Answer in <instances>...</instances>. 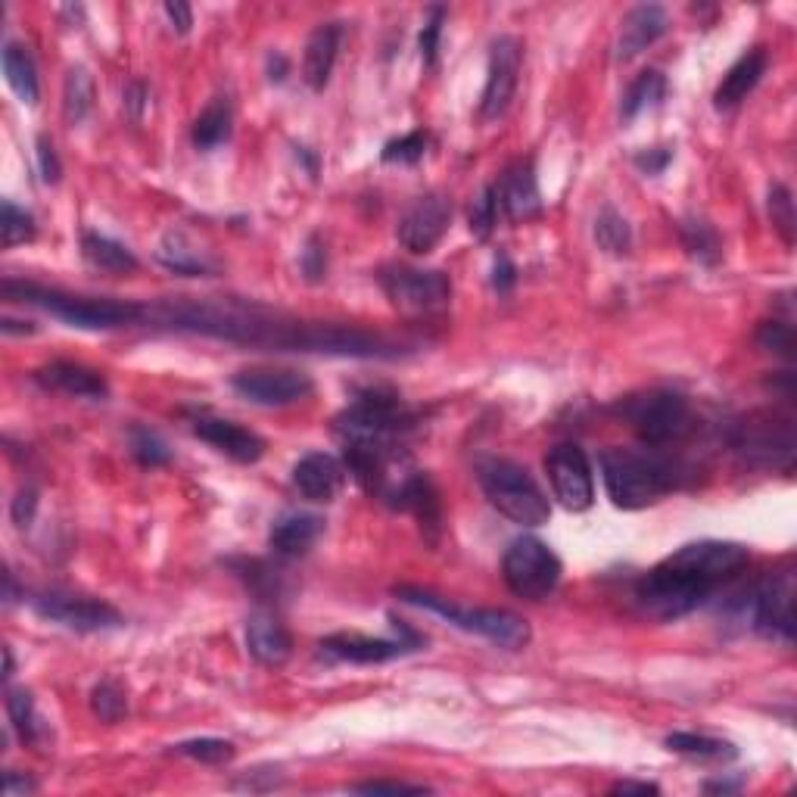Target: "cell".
I'll list each match as a JSON object with an SVG mask.
<instances>
[{"label":"cell","instance_id":"44dd1931","mask_svg":"<svg viewBox=\"0 0 797 797\" xmlns=\"http://www.w3.org/2000/svg\"><path fill=\"white\" fill-rule=\"evenodd\" d=\"M670 32V17L657 3H642L629 10L623 19L621 37H617V60H633L642 51H648L655 41Z\"/></svg>","mask_w":797,"mask_h":797},{"label":"cell","instance_id":"1f68e13d","mask_svg":"<svg viewBox=\"0 0 797 797\" xmlns=\"http://www.w3.org/2000/svg\"><path fill=\"white\" fill-rule=\"evenodd\" d=\"M230 138V104L225 97H215L209 107L200 112L194 122V143L200 150H215Z\"/></svg>","mask_w":797,"mask_h":797},{"label":"cell","instance_id":"2e32d148","mask_svg":"<svg viewBox=\"0 0 797 797\" xmlns=\"http://www.w3.org/2000/svg\"><path fill=\"white\" fill-rule=\"evenodd\" d=\"M452 222V203L445 194H427L418 196L402 215L399 222V244L414 252V256H427L430 249H437V244L445 237Z\"/></svg>","mask_w":797,"mask_h":797},{"label":"cell","instance_id":"f35d334b","mask_svg":"<svg viewBox=\"0 0 797 797\" xmlns=\"http://www.w3.org/2000/svg\"><path fill=\"white\" fill-rule=\"evenodd\" d=\"M160 262L169 271H175V274H206L209 268L203 262V256H196L194 249L184 247V240L181 237H169L165 244L160 247Z\"/></svg>","mask_w":797,"mask_h":797},{"label":"cell","instance_id":"ffe728a7","mask_svg":"<svg viewBox=\"0 0 797 797\" xmlns=\"http://www.w3.org/2000/svg\"><path fill=\"white\" fill-rule=\"evenodd\" d=\"M346 471L327 452H309L293 467V483L309 502H334L343 489Z\"/></svg>","mask_w":797,"mask_h":797},{"label":"cell","instance_id":"d4e9b609","mask_svg":"<svg viewBox=\"0 0 797 797\" xmlns=\"http://www.w3.org/2000/svg\"><path fill=\"white\" fill-rule=\"evenodd\" d=\"M37 384L51 387V390L69 392V396H82V399H107L109 384L107 377L94 368L75 365V362H51L35 374Z\"/></svg>","mask_w":797,"mask_h":797},{"label":"cell","instance_id":"e575fe53","mask_svg":"<svg viewBox=\"0 0 797 797\" xmlns=\"http://www.w3.org/2000/svg\"><path fill=\"white\" fill-rule=\"evenodd\" d=\"M595 240L604 252L611 256H626L629 247H633V230H629V222L623 218L617 209H602V215L595 218Z\"/></svg>","mask_w":797,"mask_h":797},{"label":"cell","instance_id":"4fadbf2b","mask_svg":"<svg viewBox=\"0 0 797 797\" xmlns=\"http://www.w3.org/2000/svg\"><path fill=\"white\" fill-rule=\"evenodd\" d=\"M795 573L766 577L751 595V623L761 636L795 642Z\"/></svg>","mask_w":797,"mask_h":797},{"label":"cell","instance_id":"816d5d0a","mask_svg":"<svg viewBox=\"0 0 797 797\" xmlns=\"http://www.w3.org/2000/svg\"><path fill=\"white\" fill-rule=\"evenodd\" d=\"M35 508H37L35 489H22L17 496V502H13V520H17V527H29L32 517H35Z\"/></svg>","mask_w":797,"mask_h":797},{"label":"cell","instance_id":"f907efd6","mask_svg":"<svg viewBox=\"0 0 797 797\" xmlns=\"http://www.w3.org/2000/svg\"><path fill=\"white\" fill-rule=\"evenodd\" d=\"M514 281H517V268H514V262L508 259V252H498L496 266H493V287H496L498 293H508Z\"/></svg>","mask_w":797,"mask_h":797},{"label":"cell","instance_id":"f546056e","mask_svg":"<svg viewBox=\"0 0 797 797\" xmlns=\"http://www.w3.org/2000/svg\"><path fill=\"white\" fill-rule=\"evenodd\" d=\"M7 713H10V720H13V729L19 732V739L25 744H44L47 739V726H44V720L37 717L35 710V701H32V694L25 689H10L7 691Z\"/></svg>","mask_w":797,"mask_h":797},{"label":"cell","instance_id":"db71d44e","mask_svg":"<svg viewBox=\"0 0 797 797\" xmlns=\"http://www.w3.org/2000/svg\"><path fill=\"white\" fill-rule=\"evenodd\" d=\"M660 788L651 785V782H617L611 788V795H657Z\"/></svg>","mask_w":797,"mask_h":797},{"label":"cell","instance_id":"9f6ffc18","mask_svg":"<svg viewBox=\"0 0 797 797\" xmlns=\"http://www.w3.org/2000/svg\"><path fill=\"white\" fill-rule=\"evenodd\" d=\"M268 78L271 82H284V75H287V60L281 54H274V56H268Z\"/></svg>","mask_w":797,"mask_h":797},{"label":"cell","instance_id":"8992f818","mask_svg":"<svg viewBox=\"0 0 797 797\" xmlns=\"http://www.w3.org/2000/svg\"><path fill=\"white\" fill-rule=\"evenodd\" d=\"M713 592H717L713 585L691 577L689 570H679L667 561H660L655 570H648V577H642L636 599L642 604V611L657 617V621H679L691 611H698Z\"/></svg>","mask_w":797,"mask_h":797},{"label":"cell","instance_id":"91938a15","mask_svg":"<svg viewBox=\"0 0 797 797\" xmlns=\"http://www.w3.org/2000/svg\"><path fill=\"white\" fill-rule=\"evenodd\" d=\"M3 657H7V667H3V679H10V676H13V651H10V648H3Z\"/></svg>","mask_w":797,"mask_h":797},{"label":"cell","instance_id":"ab89813d","mask_svg":"<svg viewBox=\"0 0 797 797\" xmlns=\"http://www.w3.org/2000/svg\"><path fill=\"white\" fill-rule=\"evenodd\" d=\"M769 218H773V228L779 230V237L795 247V200H791V191L785 184H773L769 187Z\"/></svg>","mask_w":797,"mask_h":797},{"label":"cell","instance_id":"8d00e7d4","mask_svg":"<svg viewBox=\"0 0 797 797\" xmlns=\"http://www.w3.org/2000/svg\"><path fill=\"white\" fill-rule=\"evenodd\" d=\"M0 237H3V247L29 244V240L35 237V218H32V213L19 209L13 200H3V213H0Z\"/></svg>","mask_w":797,"mask_h":797},{"label":"cell","instance_id":"c3c4849f","mask_svg":"<svg viewBox=\"0 0 797 797\" xmlns=\"http://www.w3.org/2000/svg\"><path fill=\"white\" fill-rule=\"evenodd\" d=\"M674 160V150L670 147H655V150H642L636 153V165L645 175H660Z\"/></svg>","mask_w":797,"mask_h":797},{"label":"cell","instance_id":"7bdbcfd3","mask_svg":"<svg viewBox=\"0 0 797 797\" xmlns=\"http://www.w3.org/2000/svg\"><path fill=\"white\" fill-rule=\"evenodd\" d=\"M757 343L766 353L795 358V327L785 324V321H763L761 331H757Z\"/></svg>","mask_w":797,"mask_h":797},{"label":"cell","instance_id":"7dc6e473","mask_svg":"<svg viewBox=\"0 0 797 797\" xmlns=\"http://www.w3.org/2000/svg\"><path fill=\"white\" fill-rule=\"evenodd\" d=\"M362 795H427V785H406V782H362L355 785Z\"/></svg>","mask_w":797,"mask_h":797},{"label":"cell","instance_id":"ba28073f","mask_svg":"<svg viewBox=\"0 0 797 797\" xmlns=\"http://www.w3.org/2000/svg\"><path fill=\"white\" fill-rule=\"evenodd\" d=\"M380 287L406 315H433L452 300V281L445 271L390 266L380 271Z\"/></svg>","mask_w":797,"mask_h":797},{"label":"cell","instance_id":"d590c367","mask_svg":"<svg viewBox=\"0 0 797 797\" xmlns=\"http://www.w3.org/2000/svg\"><path fill=\"white\" fill-rule=\"evenodd\" d=\"M128 443H131V455L141 461L143 467H162V464L172 461V449H169V443L162 440L157 430H150V427L141 424L131 427Z\"/></svg>","mask_w":797,"mask_h":797},{"label":"cell","instance_id":"6da1fadb","mask_svg":"<svg viewBox=\"0 0 797 797\" xmlns=\"http://www.w3.org/2000/svg\"><path fill=\"white\" fill-rule=\"evenodd\" d=\"M602 477L611 502L623 511L657 505L676 486V467L660 455L636 449H604Z\"/></svg>","mask_w":797,"mask_h":797},{"label":"cell","instance_id":"bcb514c9","mask_svg":"<svg viewBox=\"0 0 797 797\" xmlns=\"http://www.w3.org/2000/svg\"><path fill=\"white\" fill-rule=\"evenodd\" d=\"M302 274H305V281H312V284H319L324 281V274H327V252L321 247L319 237H309V244L302 249Z\"/></svg>","mask_w":797,"mask_h":797},{"label":"cell","instance_id":"9a60e30c","mask_svg":"<svg viewBox=\"0 0 797 797\" xmlns=\"http://www.w3.org/2000/svg\"><path fill=\"white\" fill-rule=\"evenodd\" d=\"M520 63H524V44L517 37L502 35L493 41L486 88H483V100H480L483 119H498V116L508 112L517 85H520Z\"/></svg>","mask_w":797,"mask_h":797},{"label":"cell","instance_id":"4dcf8cb0","mask_svg":"<svg viewBox=\"0 0 797 797\" xmlns=\"http://www.w3.org/2000/svg\"><path fill=\"white\" fill-rule=\"evenodd\" d=\"M679 237H682V247L689 249L691 259H698L701 266H717L720 262V256H723L720 234L704 218H686L679 225Z\"/></svg>","mask_w":797,"mask_h":797},{"label":"cell","instance_id":"5bb4252c","mask_svg":"<svg viewBox=\"0 0 797 797\" xmlns=\"http://www.w3.org/2000/svg\"><path fill=\"white\" fill-rule=\"evenodd\" d=\"M230 387L256 406H293L315 390L309 374L290 368H247L230 377Z\"/></svg>","mask_w":797,"mask_h":797},{"label":"cell","instance_id":"603a6c76","mask_svg":"<svg viewBox=\"0 0 797 797\" xmlns=\"http://www.w3.org/2000/svg\"><path fill=\"white\" fill-rule=\"evenodd\" d=\"M247 648L259 664L281 667V664H287V657L293 655V638L274 614L256 611L247 621Z\"/></svg>","mask_w":797,"mask_h":797},{"label":"cell","instance_id":"681fc988","mask_svg":"<svg viewBox=\"0 0 797 797\" xmlns=\"http://www.w3.org/2000/svg\"><path fill=\"white\" fill-rule=\"evenodd\" d=\"M37 165H41V177L47 181V184H56L60 181V160H56V150L51 138H37Z\"/></svg>","mask_w":797,"mask_h":797},{"label":"cell","instance_id":"6f0895ef","mask_svg":"<svg viewBox=\"0 0 797 797\" xmlns=\"http://www.w3.org/2000/svg\"><path fill=\"white\" fill-rule=\"evenodd\" d=\"M143 94H147V90H143L141 85H131V88L125 90V100H128V107H134V116H141Z\"/></svg>","mask_w":797,"mask_h":797},{"label":"cell","instance_id":"ac0fdd59","mask_svg":"<svg viewBox=\"0 0 797 797\" xmlns=\"http://www.w3.org/2000/svg\"><path fill=\"white\" fill-rule=\"evenodd\" d=\"M194 433L209 443L215 452L228 455L237 464H256L266 455V440L259 433H252L237 421H225V418H196Z\"/></svg>","mask_w":797,"mask_h":797},{"label":"cell","instance_id":"7402d4cb","mask_svg":"<svg viewBox=\"0 0 797 797\" xmlns=\"http://www.w3.org/2000/svg\"><path fill=\"white\" fill-rule=\"evenodd\" d=\"M321 532H324V520H321L319 514L290 511L281 514V517L271 524L268 542H271V549L278 551L281 558H302V554H309L312 546L319 542Z\"/></svg>","mask_w":797,"mask_h":797},{"label":"cell","instance_id":"52a82bcc","mask_svg":"<svg viewBox=\"0 0 797 797\" xmlns=\"http://www.w3.org/2000/svg\"><path fill=\"white\" fill-rule=\"evenodd\" d=\"M502 573L514 595L527 602H542L561 583V558L536 536H520L514 539L505 558H502Z\"/></svg>","mask_w":797,"mask_h":797},{"label":"cell","instance_id":"836d02e7","mask_svg":"<svg viewBox=\"0 0 797 797\" xmlns=\"http://www.w3.org/2000/svg\"><path fill=\"white\" fill-rule=\"evenodd\" d=\"M94 107V78L88 75V69H69L66 75V90H63V116L66 122L75 125L82 122L85 116Z\"/></svg>","mask_w":797,"mask_h":797},{"label":"cell","instance_id":"277c9868","mask_svg":"<svg viewBox=\"0 0 797 797\" xmlns=\"http://www.w3.org/2000/svg\"><path fill=\"white\" fill-rule=\"evenodd\" d=\"M396 595L402 602L414 604V607H424V611H433L440 614L449 623H455L459 629H467V633H477V636L489 638L493 645L498 648H508V651H520L530 645V623L524 617H517L511 611H502V607H459L452 604L443 595H433L427 589H414V585H399Z\"/></svg>","mask_w":797,"mask_h":797},{"label":"cell","instance_id":"9c48e42d","mask_svg":"<svg viewBox=\"0 0 797 797\" xmlns=\"http://www.w3.org/2000/svg\"><path fill=\"white\" fill-rule=\"evenodd\" d=\"M732 445L744 461L763 467H791L795 461V424L779 414H751L735 424Z\"/></svg>","mask_w":797,"mask_h":797},{"label":"cell","instance_id":"7c38bea8","mask_svg":"<svg viewBox=\"0 0 797 797\" xmlns=\"http://www.w3.org/2000/svg\"><path fill=\"white\" fill-rule=\"evenodd\" d=\"M546 471H549L554 498H558L568 511L580 514L592 508V502H595V480H592V464H589V459H585V452L580 445H554L549 452V459H546Z\"/></svg>","mask_w":797,"mask_h":797},{"label":"cell","instance_id":"f1b7e54d","mask_svg":"<svg viewBox=\"0 0 797 797\" xmlns=\"http://www.w3.org/2000/svg\"><path fill=\"white\" fill-rule=\"evenodd\" d=\"M664 94H667V78H664L657 69L642 72L636 82L626 88V94H623V104H621L623 122H633V119L642 116L645 109L657 107V104L664 100Z\"/></svg>","mask_w":797,"mask_h":797},{"label":"cell","instance_id":"f6af8a7d","mask_svg":"<svg viewBox=\"0 0 797 797\" xmlns=\"http://www.w3.org/2000/svg\"><path fill=\"white\" fill-rule=\"evenodd\" d=\"M443 7H433L430 19L424 22V32H421V60L427 66H437V51H440V35H443Z\"/></svg>","mask_w":797,"mask_h":797},{"label":"cell","instance_id":"d6a6232c","mask_svg":"<svg viewBox=\"0 0 797 797\" xmlns=\"http://www.w3.org/2000/svg\"><path fill=\"white\" fill-rule=\"evenodd\" d=\"M667 747L676 754H686L694 761H732L739 751L723 739H710V735H694V732H674L667 735Z\"/></svg>","mask_w":797,"mask_h":797},{"label":"cell","instance_id":"60d3db41","mask_svg":"<svg viewBox=\"0 0 797 797\" xmlns=\"http://www.w3.org/2000/svg\"><path fill=\"white\" fill-rule=\"evenodd\" d=\"M175 754L181 757H191V761L200 763H228L234 757V744L225 742V739H194V742H181L172 747Z\"/></svg>","mask_w":797,"mask_h":797},{"label":"cell","instance_id":"8fae6325","mask_svg":"<svg viewBox=\"0 0 797 797\" xmlns=\"http://www.w3.org/2000/svg\"><path fill=\"white\" fill-rule=\"evenodd\" d=\"M664 561L679 570H689L691 577H698V580H704V583L713 585V589H720V585L735 580V577L747 568L751 554H747V549L739 546V542L704 539V542L682 546V549L674 551V554L664 558Z\"/></svg>","mask_w":797,"mask_h":797},{"label":"cell","instance_id":"83f0119b","mask_svg":"<svg viewBox=\"0 0 797 797\" xmlns=\"http://www.w3.org/2000/svg\"><path fill=\"white\" fill-rule=\"evenodd\" d=\"M3 75H7V82H10V88H13L19 100H22L25 107H35L37 97H41L35 63H32V54H29L22 44H17V41H10V44L3 47Z\"/></svg>","mask_w":797,"mask_h":797},{"label":"cell","instance_id":"680465c9","mask_svg":"<svg viewBox=\"0 0 797 797\" xmlns=\"http://www.w3.org/2000/svg\"><path fill=\"white\" fill-rule=\"evenodd\" d=\"M735 788H742V782H708V791H735Z\"/></svg>","mask_w":797,"mask_h":797},{"label":"cell","instance_id":"5b68a950","mask_svg":"<svg viewBox=\"0 0 797 797\" xmlns=\"http://www.w3.org/2000/svg\"><path fill=\"white\" fill-rule=\"evenodd\" d=\"M614 411L636 430V437L645 445H670L691 430L689 402L670 390L629 396Z\"/></svg>","mask_w":797,"mask_h":797},{"label":"cell","instance_id":"11a10c76","mask_svg":"<svg viewBox=\"0 0 797 797\" xmlns=\"http://www.w3.org/2000/svg\"><path fill=\"white\" fill-rule=\"evenodd\" d=\"M3 788H7V795H10V797H19V795H29V791H35L37 785L32 779H22L19 773H7V779H3Z\"/></svg>","mask_w":797,"mask_h":797},{"label":"cell","instance_id":"ee69618b","mask_svg":"<svg viewBox=\"0 0 797 797\" xmlns=\"http://www.w3.org/2000/svg\"><path fill=\"white\" fill-rule=\"evenodd\" d=\"M498 200H496V191L493 187H486L483 196H480L477 203H474V209H471V234L480 237V240H486L498 225Z\"/></svg>","mask_w":797,"mask_h":797},{"label":"cell","instance_id":"f5cc1de1","mask_svg":"<svg viewBox=\"0 0 797 797\" xmlns=\"http://www.w3.org/2000/svg\"><path fill=\"white\" fill-rule=\"evenodd\" d=\"M165 17L172 19V29H177V35H187L191 25H194V10L181 0H169L165 3Z\"/></svg>","mask_w":797,"mask_h":797},{"label":"cell","instance_id":"74e56055","mask_svg":"<svg viewBox=\"0 0 797 797\" xmlns=\"http://www.w3.org/2000/svg\"><path fill=\"white\" fill-rule=\"evenodd\" d=\"M90 710L104 720V723H119L125 713H128V698H125V691L119 682H100V686H94L90 691Z\"/></svg>","mask_w":797,"mask_h":797},{"label":"cell","instance_id":"30bf717a","mask_svg":"<svg viewBox=\"0 0 797 797\" xmlns=\"http://www.w3.org/2000/svg\"><path fill=\"white\" fill-rule=\"evenodd\" d=\"M29 602L44 621L60 623L75 633H107V629H119L125 623L122 614L112 604L88 599V595H72V592L54 589V592H37Z\"/></svg>","mask_w":797,"mask_h":797},{"label":"cell","instance_id":"4316f807","mask_svg":"<svg viewBox=\"0 0 797 797\" xmlns=\"http://www.w3.org/2000/svg\"><path fill=\"white\" fill-rule=\"evenodd\" d=\"M82 256L88 259V266L100 268V271H109V274H131L138 271V256L131 249L112 240V237H104V234H82Z\"/></svg>","mask_w":797,"mask_h":797},{"label":"cell","instance_id":"d6986e66","mask_svg":"<svg viewBox=\"0 0 797 797\" xmlns=\"http://www.w3.org/2000/svg\"><path fill=\"white\" fill-rule=\"evenodd\" d=\"M418 651L414 645H408L406 638H371L358 636V633H337L321 642V655L334 657V660H349V664H384L392 657Z\"/></svg>","mask_w":797,"mask_h":797},{"label":"cell","instance_id":"cb8c5ba5","mask_svg":"<svg viewBox=\"0 0 797 797\" xmlns=\"http://www.w3.org/2000/svg\"><path fill=\"white\" fill-rule=\"evenodd\" d=\"M340 41H343V25L340 22H327L319 25L309 41H305V60H302V78L312 90H324L331 82V72L337 63Z\"/></svg>","mask_w":797,"mask_h":797},{"label":"cell","instance_id":"484cf974","mask_svg":"<svg viewBox=\"0 0 797 797\" xmlns=\"http://www.w3.org/2000/svg\"><path fill=\"white\" fill-rule=\"evenodd\" d=\"M763 72H766V51H761V47H757V51H747V54H744L742 60L723 75L720 88L713 94V107L717 109L739 107L744 97L761 85Z\"/></svg>","mask_w":797,"mask_h":797},{"label":"cell","instance_id":"3957f363","mask_svg":"<svg viewBox=\"0 0 797 797\" xmlns=\"http://www.w3.org/2000/svg\"><path fill=\"white\" fill-rule=\"evenodd\" d=\"M3 293L10 300L32 302L37 309L51 312L60 321H66L72 327H85V331H109V327H122L128 321H138L143 315L141 305L119 300H90V297H75V293H63V290H47L37 284H19V281H7Z\"/></svg>","mask_w":797,"mask_h":797},{"label":"cell","instance_id":"7a4b0ae2","mask_svg":"<svg viewBox=\"0 0 797 797\" xmlns=\"http://www.w3.org/2000/svg\"><path fill=\"white\" fill-rule=\"evenodd\" d=\"M477 480L489 505L498 514L520 527H542L549 524L551 505L542 486L532 480V474L511 459H483L477 464Z\"/></svg>","mask_w":797,"mask_h":797},{"label":"cell","instance_id":"e0dca14e","mask_svg":"<svg viewBox=\"0 0 797 797\" xmlns=\"http://www.w3.org/2000/svg\"><path fill=\"white\" fill-rule=\"evenodd\" d=\"M498 200V213L508 222H530L542 213V200H539V187H536V175H532L530 160L511 162L498 184H493Z\"/></svg>","mask_w":797,"mask_h":797},{"label":"cell","instance_id":"b9f144b4","mask_svg":"<svg viewBox=\"0 0 797 797\" xmlns=\"http://www.w3.org/2000/svg\"><path fill=\"white\" fill-rule=\"evenodd\" d=\"M427 147H430V134H427V131H411L406 138L387 143L384 153H380V160L399 162V165H414V162L424 160Z\"/></svg>","mask_w":797,"mask_h":797}]
</instances>
